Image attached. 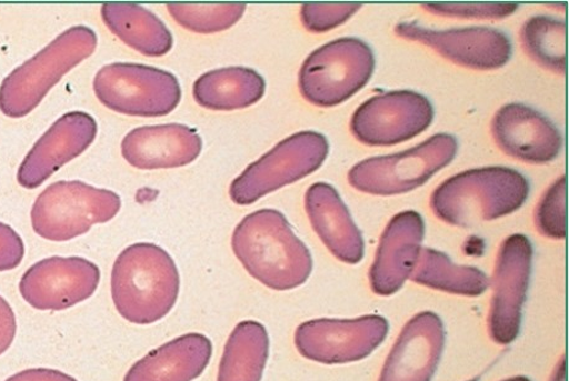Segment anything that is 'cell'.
<instances>
[{"label": "cell", "mask_w": 569, "mask_h": 381, "mask_svg": "<svg viewBox=\"0 0 569 381\" xmlns=\"http://www.w3.org/2000/svg\"><path fill=\"white\" fill-rule=\"evenodd\" d=\"M26 248L19 234L0 222V272L16 269L24 258Z\"/></svg>", "instance_id": "cell-31"}, {"label": "cell", "mask_w": 569, "mask_h": 381, "mask_svg": "<svg viewBox=\"0 0 569 381\" xmlns=\"http://www.w3.org/2000/svg\"><path fill=\"white\" fill-rule=\"evenodd\" d=\"M120 208L119 195L110 190L62 181L38 197L31 210L32 229L44 240L66 242L116 218Z\"/></svg>", "instance_id": "cell-5"}, {"label": "cell", "mask_w": 569, "mask_h": 381, "mask_svg": "<svg viewBox=\"0 0 569 381\" xmlns=\"http://www.w3.org/2000/svg\"><path fill=\"white\" fill-rule=\"evenodd\" d=\"M400 38L417 41L439 52L442 58L473 70H497L511 56V43L506 33L492 28L432 30L417 22H401L396 27Z\"/></svg>", "instance_id": "cell-14"}, {"label": "cell", "mask_w": 569, "mask_h": 381, "mask_svg": "<svg viewBox=\"0 0 569 381\" xmlns=\"http://www.w3.org/2000/svg\"><path fill=\"white\" fill-rule=\"evenodd\" d=\"M213 353L206 335L188 333L141 358L124 381H193L202 375Z\"/></svg>", "instance_id": "cell-21"}, {"label": "cell", "mask_w": 569, "mask_h": 381, "mask_svg": "<svg viewBox=\"0 0 569 381\" xmlns=\"http://www.w3.org/2000/svg\"><path fill=\"white\" fill-rule=\"evenodd\" d=\"M360 8L361 4L356 3H311L301 7L300 18L307 30L311 32H326L343 24Z\"/></svg>", "instance_id": "cell-29"}, {"label": "cell", "mask_w": 569, "mask_h": 381, "mask_svg": "<svg viewBox=\"0 0 569 381\" xmlns=\"http://www.w3.org/2000/svg\"><path fill=\"white\" fill-rule=\"evenodd\" d=\"M470 381H477V380H470Z\"/></svg>", "instance_id": "cell-36"}, {"label": "cell", "mask_w": 569, "mask_h": 381, "mask_svg": "<svg viewBox=\"0 0 569 381\" xmlns=\"http://www.w3.org/2000/svg\"><path fill=\"white\" fill-rule=\"evenodd\" d=\"M456 152L457 141L451 134H435L415 149L356 164L349 173V182L368 194H405L451 163Z\"/></svg>", "instance_id": "cell-7"}, {"label": "cell", "mask_w": 569, "mask_h": 381, "mask_svg": "<svg viewBox=\"0 0 569 381\" xmlns=\"http://www.w3.org/2000/svg\"><path fill=\"white\" fill-rule=\"evenodd\" d=\"M108 29L133 50L150 58H161L173 47L172 33L163 22L144 9L131 3H108L102 8Z\"/></svg>", "instance_id": "cell-23"}, {"label": "cell", "mask_w": 569, "mask_h": 381, "mask_svg": "<svg viewBox=\"0 0 569 381\" xmlns=\"http://www.w3.org/2000/svg\"><path fill=\"white\" fill-rule=\"evenodd\" d=\"M306 210L312 229L338 260L349 264L362 260V234L337 190L327 183L311 186L306 194Z\"/></svg>", "instance_id": "cell-20"}, {"label": "cell", "mask_w": 569, "mask_h": 381, "mask_svg": "<svg viewBox=\"0 0 569 381\" xmlns=\"http://www.w3.org/2000/svg\"><path fill=\"white\" fill-rule=\"evenodd\" d=\"M388 323L381 317L355 320L320 319L301 323L296 331L298 352L322 364H343L363 360L383 342Z\"/></svg>", "instance_id": "cell-10"}, {"label": "cell", "mask_w": 569, "mask_h": 381, "mask_svg": "<svg viewBox=\"0 0 569 381\" xmlns=\"http://www.w3.org/2000/svg\"><path fill=\"white\" fill-rule=\"evenodd\" d=\"M550 381H567V363L565 355L561 358L559 364H557Z\"/></svg>", "instance_id": "cell-34"}, {"label": "cell", "mask_w": 569, "mask_h": 381, "mask_svg": "<svg viewBox=\"0 0 569 381\" xmlns=\"http://www.w3.org/2000/svg\"><path fill=\"white\" fill-rule=\"evenodd\" d=\"M410 279L421 285L466 297H478L489 287L485 273L473 267L457 265L441 252L423 249Z\"/></svg>", "instance_id": "cell-25"}, {"label": "cell", "mask_w": 569, "mask_h": 381, "mask_svg": "<svg viewBox=\"0 0 569 381\" xmlns=\"http://www.w3.org/2000/svg\"><path fill=\"white\" fill-rule=\"evenodd\" d=\"M422 8L432 14L461 19H503L518 9L512 3H427Z\"/></svg>", "instance_id": "cell-30"}, {"label": "cell", "mask_w": 569, "mask_h": 381, "mask_svg": "<svg viewBox=\"0 0 569 381\" xmlns=\"http://www.w3.org/2000/svg\"><path fill=\"white\" fill-rule=\"evenodd\" d=\"M96 120L82 111L60 118L33 144L18 172V182L36 189L60 170L62 166L82 154L97 137Z\"/></svg>", "instance_id": "cell-15"}, {"label": "cell", "mask_w": 569, "mask_h": 381, "mask_svg": "<svg viewBox=\"0 0 569 381\" xmlns=\"http://www.w3.org/2000/svg\"><path fill=\"white\" fill-rule=\"evenodd\" d=\"M492 132L501 151L523 162L548 163L562 150L560 131L548 118L528 106L500 108L492 122Z\"/></svg>", "instance_id": "cell-16"}, {"label": "cell", "mask_w": 569, "mask_h": 381, "mask_svg": "<svg viewBox=\"0 0 569 381\" xmlns=\"http://www.w3.org/2000/svg\"><path fill=\"white\" fill-rule=\"evenodd\" d=\"M202 152V139L186 126L143 127L129 132L122 157L139 170H160L192 163Z\"/></svg>", "instance_id": "cell-19"}, {"label": "cell", "mask_w": 569, "mask_h": 381, "mask_svg": "<svg viewBox=\"0 0 569 381\" xmlns=\"http://www.w3.org/2000/svg\"><path fill=\"white\" fill-rule=\"evenodd\" d=\"M445 344L442 321L433 312L412 318L390 351L379 381H430Z\"/></svg>", "instance_id": "cell-17"}, {"label": "cell", "mask_w": 569, "mask_h": 381, "mask_svg": "<svg viewBox=\"0 0 569 381\" xmlns=\"http://www.w3.org/2000/svg\"><path fill=\"white\" fill-rule=\"evenodd\" d=\"M232 250L250 275L273 290L298 288L311 273L309 250L277 210L244 218L232 234Z\"/></svg>", "instance_id": "cell-1"}, {"label": "cell", "mask_w": 569, "mask_h": 381, "mask_svg": "<svg viewBox=\"0 0 569 381\" xmlns=\"http://www.w3.org/2000/svg\"><path fill=\"white\" fill-rule=\"evenodd\" d=\"M503 381H531V380L526 377H516V378H510V379H507Z\"/></svg>", "instance_id": "cell-35"}, {"label": "cell", "mask_w": 569, "mask_h": 381, "mask_svg": "<svg viewBox=\"0 0 569 381\" xmlns=\"http://www.w3.org/2000/svg\"><path fill=\"white\" fill-rule=\"evenodd\" d=\"M97 36L87 27H73L11 72L0 86V110L9 118H24L47 97L64 74L89 58Z\"/></svg>", "instance_id": "cell-4"}, {"label": "cell", "mask_w": 569, "mask_h": 381, "mask_svg": "<svg viewBox=\"0 0 569 381\" xmlns=\"http://www.w3.org/2000/svg\"><path fill=\"white\" fill-rule=\"evenodd\" d=\"M99 282V268L84 258L50 257L28 269L19 290L33 309L61 311L91 298Z\"/></svg>", "instance_id": "cell-12"}, {"label": "cell", "mask_w": 569, "mask_h": 381, "mask_svg": "<svg viewBox=\"0 0 569 381\" xmlns=\"http://www.w3.org/2000/svg\"><path fill=\"white\" fill-rule=\"evenodd\" d=\"M426 234L416 211L400 212L388 223L371 268V287L378 295H392L415 272Z\"/></svg>", "instance_id": "cell-18"}, {"label": "cell", "mask_w": 569, "mask_h": 381, "mask_svg": "<svg viewBox=\"0 0 569 381\" xmlns=\"http://www.w3.org/2000/svg\"><path fill=\"white\" fill-rule=\"evenodd\" d=\"M172 18L184 29L214 33L236 26L244 13L243 4H169Z\"/></svg>", "instance_id": "cell-27"}, {"label": "cell", "mask_w": 569, "mask_h": 381, "mask_svg": "<svg viewBox=\"0 0 569 381\" xmlns=\"http://www.w3.org/2000/svg\"><path fill=\"white\" fill-rule=\"evenodd\" d=\"M375 64L373 52L363 41L335 40L312 52L301 66L300 93L317 107L339 106L370 81Z\"/></svg>", "instance_id": "cell-6"}, {"label": "cell", "mask_w": 569, "mask_h": 381, "mask_svg": "<svg viewBox=\"0 0 569 381\" xmlns=\"http://www.w3.org/2000/svg\"><path fill=\"white\" fill-rule=\"evenodd\" d=\"M433 119L429 100L416 92L398 91L367 100L351 120L353 137L370 146H392L416 138Z\"/></svg>", "instance_id": "cell-11"}, {"label": "cell", "mask_w": 569, "mask_h": 381, "mask_svg": "<svg viewBox=\"0 0 569 381\" xmlns=\"http://www.w3.org/2000/svg\"><path fill=\"white\" fill-rule=\"evenodd\" d=\"M529 189L527 178L511 168H479L443 182L431 197V209L450 225L472 228L520 209Z\"/></svg>", "instance_id": "cell-3"}, {"label": "cell", "mask_w": 569, "mask_h": 381, "mask_svg": "<svg viewBox=\"0 0 569 381\" xmlns=\"http://www.w3.org/2000/svg\"><path fill=\"white\" fill-rule=\"evenodd\" d=\"M567 27L550 17H532L521 30L522 48L545 69L565 74L567 70Z\"/></svg>", "instance_id": "cell-26"}, {"label": "cell", "mask_w": 569, "mask_h": 381, "mask_svg": "<svg viewBox=\"0 0 569 381\" xmlns=\"http://www.w3.org/2000/svg\"><path fill=\"white\" fill-rule=\"evenodd\" d=\"M266 83L247 67H228L199 77L193 87L196 102L210 110L249 108L262 99Z\"/></svg>", "instance_id": "cell-22"}, {"label": "cell", "mask_w": 569, "mask_h": 381, "mask_svg": "<svg viewBox=\"0 0 569 381\" xmlns=\"http://www.w3.org/2000/svg\"><path fill=\"white\" fill-rule=\"evenodd\" d=\"M99 102L117 113L130 117H164L181 102V87L176 77L154 67L113 63L94 78Z\"/></svg>", "instance_id": "cell-9"}, {"label": "cell", "mask_w": 569, "mask_h": 381, "mask_svg": "<svg viewBox=\"0 0 569 381\" xmlns=\"http://www.w3.org/2000/svg\"><path fill=\"white\" fill-rule=\"evenodd\" d=\"M537 228L546 238L562 240L567 233V179L561 177L548 189L535 214Z\"/></svg>", "instance_id": "cell-28"}, {"label": "cell", "mask_w": 569, "mask_h": 381, "mask_svg": "<svg viewBox=\"0 0 569 381\" xmlns=\"http://www.w3.org/2000/svg\"><path fill=\"white\" fill-rule=\"evenodd\" d=\"M6 381H78L69 374H64L54 369L37 368L27 369L13 377L8 378Z\"/></svg>", "instance_id": "cell-33"}, {"label": "cell", "mask_w": 569, "mask_h": 381, "mask_svg": "<svg viewBox=\"0 0 569 381\" xmlns=\"http://www.w3.org/2000/svg\"><path fill=\"white\" fill-rule=\"evenodd\" d=\"M180 285L172 257L152 243L130 245L119 254L111 272L116 309L136 324H151L169 315Z\"/></svg>", "instance_id": "cell-2"}, {"label": "cell", "mask_w": 569, "mask_h": 381, "mask_svg": "<svg viewBox=\"0 0 569 381\" xmlns=\"http://www.w3.org/2000/svg\"><path fill=\"white\" fill-rule=\"evenodd\" d=\"M532 245L517 233L500 245L493 277V299L489 313L490 338L509 344L518 338L530 283Z\"/></svg>", "instance_id": "cell-13"}, {"label": "cell", "mask_w": 569, "mask_h": 381, "mask_svg": "<svg viewBox=\"0 0 569 381\" xmlns=\"http://www.w3.org/2000/svg\"><path fill=\"white\" fill-rule=\"evenodd\" d=\"M329 153L326 137L305 131L278 143L232 182L230 197L238 205H251L262 197L319 170Z\"/></svg>", "instance_id": "cell-8"}, {"label": "cell", "mask_w": 569, "mask_h": 381, "mask_svg": "<svg viewBox=\"0 0 569 381\" xmlns=\"http://www.w3.org/2000/svg\"><path fill=\"white\" fill-rule=\"evenodd\" d=\"M17 334V319L8 301L0 297V355L13 344Z\"/></svg>", "instance_id": "cell-32"}, {"label": "cell", "mask_w": 569, "mask_h": 381, "mask_svg": "<svg viewBox=\"0 0 569 381\" xmlns=\"http://www.w3.org/2000/svg\"><path fill=\"white\" fill-rule=\"evenodd\" d=\"M270 354L269 332L258 321H242L230 334L217 381H261Z\"/></svg>", "instance_id": "cell-24"}]
</instances>
